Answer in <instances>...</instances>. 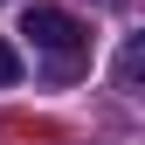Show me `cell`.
I'll list each match as a JSON object with an SVG mask.
<instances>
[{
  "mask_svg": "<svg viewBox=\"0 0 145 145\" xmlns=\"http://www.w3.org/2000/svg\"><path fill=\"white\" fill-rule=\"evenodd\" d=\"M21 35H35V48L56 62V76H76V69L90 62V35H83V21H69L62 7H28Z\"/></svg>",
  "mask_w": 145,
  "mask_h": 145,
  "instance_id": "6da1fadb",
  "label": "cell"
},
{
  "mask_svg": "<svg viewBox=\"0 0 145 145\" xmlns=\"http://www.w3.org/2000/svg\"><path fill=\"white\" fill-rule=\"evenodd\" d=\"M21 83V56H14V42H0V90Z\"/></svg>",
  "mask_w": 145,
  "mask_h": 145,
  "instance_id": "7a4b0ae2",
  "label": "cell"
},
{
  "mask_svg": "<svg viewBox=\"0 0 145 145\" xmlns=\"http://www.w3.org/2000/svg\"><path fill=\"white\" fill-rule=\"evenodd\" d=\"M118 83H124V90L138 83V42H131V48H124V56H118Z\"/></svg>",
  "mask_w": 145,
  "mask_h": 145,
  "instance_id": "3957f363",
  "label": "cell"
}]
</instances>
